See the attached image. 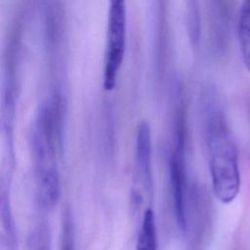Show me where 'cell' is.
<instances>
[{"instance_id":"cell-3","label":"cell","mask_w":250,"mask_h":250,"mask_svg":"<svg viewBox=\"0 0 250 250\" xmlns=\"http://www.w3.org/2000/svg\"><path fill=\"white\" fill-rule=\"evenodd\" d=\"M126 0H109L103 74V87L107 92L115 88L118 79L126 51Z\"/></svg>"},{"instance_id":"cell-2","label":"cell","mask_w":250,"mask_h":250,"mask_svg":"<svg viewBox=\"0 0 250 250\" xmlns=\"http://www.w3.org/2000/svg\"><path fill=\"white\" fill-rule=\"evenodd\" d=\"M207 146L214 194L228 204L236 197L240 188L237 150L223 115L216 108L208 113Z\"/></svg>"},{"instance_id":"cell-5","label":"cell","mask_w":250,"mask_h":250,"mask_svg":"<svg viewBox=\"0 0 250 250\" xmlns=\"http://www.w3.org/2000/svg\"><path fill=\"white\" fill-rule=\"evenodd\" d=\"M151 132L146 122L139 124L136 137V163L138 174L147 192L153 190L151 164Z\"/></svg>"},{"instance_id":"cell-6","label":"cell","mask_w":250,"mask_h":250,"mask_svg":"<svg viewBox=\"0 0 250 250\" xmlns=\"http://www.w3.org/2000/svg\"><path fill=\"white\" fill-rule=\"evenodd\" d=\"M0 216L2 236L5 241V245L8 250H15L17 248V231L15 228V221L13 217L11 200L9 190L6 188H2L1 199H0Z\"/></svg>"},{"instance_id":"cell-1","label":"cell","mask_w":250,"mask_h":250,"mask_svg":"<svg viewBox=\"0 0 250 250\" xmlns=\"http://www.w3.org/2000/svg\"><path fill=\"white\" fill-rule=\"evenodd\" d=\"M62 122L63 101L59 93H54L39 105L30 129L37 196L45 209L53 208L61 194L59 156Z\"/></svg>"},{"instance_id":"cell-8","label":"cell","mask_w":250,"mask_h":250,"mask_svg":"<svg viewBox=\"0 0 250 250\" xmlns=\"http://www.w3.org/2000/svg\"><path fill=\"white\" fill-rule=\"evenodd\" d=\"M238 37L244 65L250 71V0H243L240 9Z\"/></svg>"},{"instance_id":"cell-9","label":"cell","mask_w":250,"mask_h":250,"mask_svg":"<svg viewBox=\"0 0 250 250\" xmlns=\"http://www.w3.org/2000/svg\"><path fill=\"white\" fill-rule=\"evenodd\" d=\"M28 250H51V232L48 225L35 227L27 237Z\"/></svg>"},{"instance_id":"cell-7","label":"cell","mask_w":250,"mask_h":250,"mask_svg":"<svg viewBox=\"0 0 250 250\" xmlns=\"http://www.w3.org/2000/svg\"><path fill=\"white\" fill-rule=\"evenodd\" d=\"M136 250H157V234L155 217L152 209L147 208L144 212L140 228Z\"/></svg>"},{"instance_id":"cell-10","label":"cell","mask_w":250,"mask_h":250,"mask_svg":"<svg viewBox=\"0 0 250 250\" xmlns=\"http://www.w3.org/2000/svg\"><path fill=\"white\" fill-rule=\"evenodd\" d=\"M62 250H74L73 240V227L71 218L68 213L63 218L62 236Z\"/></svg>"},{"instance_id":"cell-4","label":"cell","mask_w":250,"mask_h":250,"mask_svg":"<svg viewBox=\"0 0 250 250\" xmlns=\"http://www.w3.org/2000/svg\"><path fill=\"white\" fill-rule=\"evenodd\" d=\"M184 111L180 106L174 122L173 146L170 150L168 170L173 197L174 213L178 229H187V173H186V130Z\"/></svg>"}]
</instances>
